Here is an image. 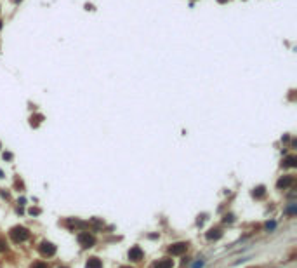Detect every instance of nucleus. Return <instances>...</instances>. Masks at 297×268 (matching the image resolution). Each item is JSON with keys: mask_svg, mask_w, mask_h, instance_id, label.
Returning a JSON list of instances; mask_svg holds the SVG:
<instances>
[{"mask_svg": "<svg viewBox=\"0 0 297 268\" xmlns=\"http://www.w3.org/2000/svg\"><path fill=\"white\" fill-rule=\"evenodd\" d=\"M11 237L14 238V242H23L30 237V232H28L26 228H23V226H16V228H12V232H11Z\"/></svg>", "mask_w": 297, "mask_h": 268, "instance_id": "obj_1", "label": "nucleus"}, {"mask_svg": "<svg viewBox=\"0 0 297 268\" xmlns=\"http://www.w3.org/2000/svg\"><path fill=\"white\" fill-rule=\"evenodd\" d=\"M78 244L82 247H92L96 244V238L92 237L89 232H82V233H78Z\"/></svg>", "mask_w": 297, "mask_h": 268, "instance_id": "obj_2", "label": "nucleus"}, {"mask_svg": "<svg viewBox=\"0 0 297 268\" xmlns=\"http://www.w3.org/2000/svg\"><path fill=\"white\" fill-rule=\"evenodd\" d=\"M186 249H188V242H177V244L169 247V252H171L172 256H179V254H183Z\"/></svg>", "mask_w": 297, "mask_h": 268, "instance_id": "obj_3", "label": "nucleus"}, {"mask_svg": "<svg viewBox=\"0 0 297 268\" xmlns=\"http://www.w3.org/2000/svg\"><path fill=\"white\" fill-rule=\"evenodd\" d=\"M40 252L44 256H47V258H51V256L56 254V246L51 244V242H44V244L40 246Z\"/></svg>", "mask_w": 297, "mask_h": 268, "instance_id": "obj_4", "label": "nucleus"}, {"mask_svg": "<svg viewBox=\"0 0 297 268\" xmlns=\"http://www.w3.org/2000/svg\"><path fill=\"white\" fill-rule=\"evenodd\" d=\"M143 249H141L139 246H134L131 251H129V259H132V261H141L143 259Z\"/></svg>", "mask_w": 297, "mask_h": 268, "instance_id": "obj_5", "label": "nucleus"}, {"mask_svg": "<svg viewBox=\"0 0 297 268\" xmlns=\"http://www.w3.org/2000/svg\"><path fill=\"white\" fill-rule=\"evenodd\" d=\"M294 185V178L292 176H283V178H280L278 183H276V186H278L280 190L281 188H288V186Z\"/></svg>", "mask_w": 297, "mask_h": 268, "instance_id": "obj_6", "label": "nucleus"}, {"mask_svg": "<svg viewBox=\"0 0 297 268\" xmlns=\"http://www.w3.org/2000/svg\"><path fill=\"white\" fill-rule=\"evenodd\" d=\"M205 237H207V240H217V238L223 237V232H221L219 228H212V230H209V232H207Z\"/></svg>", "mask_w": 297, "mask_h": 268, "instance_id": "obj_7", "label": "nucleus"}, {"mask_svg": "<svg viewBox=\"0 0 297 268\" xmlns=\"http://www.w3.org/2000/svg\"><path fill=\"white\" fill-rule=\"evenodd\" d=\"M172 266H174V261L169 258H163V259H160L158 263L153 265V268H172Z\"/></svg>", "mask_w": 297, "mask_h": 268, "instance_id": "obj_8", "label": "nucleus"}, {"mask_svg": "<svg viewBox=\"0 0 297 268\" xmlns=\"http://www.w3.org/2000/svg\"><path fill=\"white\" fill-rule=\"evenodd\" d=\"M87 268H103V263L99 258H91L87 261Z\"/></svg>", "mask_w": 297, "mask_h": 268, "instance_id": "obj_9", "label": "nucleus"}, {"mask_svg": "<svg viewBox=\"0 0 297 268\" xmlns=\"http://www.w3.org/2000/svg\"><path fill=\"white\" fill-rule=\"evenodd\" d=\"M295 166H297V157H294V155H290L283 160V167H295Z\"/></svg>", "mask_w": 297, "mask_h": 268, "instance_id": "obj_10", "label": "nucleus"}, {"mask_svg": "<svg viewBox=\"0 0 297 268\" xmlns=\"http://www.w3.org/2000/svg\"><path fill=\"white\" fill-rule=\"evenodd\" d=\"M254 197H262V195L266 193V190H264V186H257V188H254Z\"/></svg>", "mask_w": 297, "mask_h": 268, "instance_id": "obj_11", "label": "nucleus"}, {"mask_svg": "<svg viewBox=\"0 0 297 268\" xmlns=\"http://www.w3.org/2000/svg\"><path fill=\"white\" fill-rule=\"evenodd\" d=\"M287 212H288V214H290V216H294V214H295V204H290V207H288V209H287Z\"/></svg>", "mask_w": 297, "mask_h": 268, "instance_id": "obj_12", "label": "nucleus"}, {"mask_svg": "<svg viewBox=\"0 0 297 268\" xmlns=\"http://www.w3.org/2000/svg\"><path fill=\"white\" fill-rule=\"evenodd\" d=\"M275 226H276V223H275V221H271V223L266 225V230H268V232H269V230H275Z\"/></svg>", "mask_w": 297, "mask_h": 268, "instance_id": "obj_13", "label": "nucleus"}, {"mask_svg": "<svg viewBox=\"0 0 297 268\" xmlns=\"http://www.w3.org/2000/svg\"><path fill=\"white\" fill-rule=\"evenodd\" d=\"M31 268H47V265H45V263H35Z\"/></svg>", "mask_w": 297, "mask_h": 268, "instance_id": "obj_14", "label": "nucleus"}, {"mask_svg": "<svg viewBox=\"0 0 297 268\" xmlns=\"http://www.w3.org/2000/svg\"><path fill=\"white\" fill-rule=\"evenodd\" d=\"M5 249H7V244L4 240H0V251H5Z\"/></svg>", "mask_w": 297, "mask_h": 268, "instance_id": "obj_15", "label": "nucleus"}, {"mask_svg": "<svg viewBox=\"0 0 297 268\" xmlns=\"http://www.w3.org/2000/svg\"><path fill=\"white\" fill-rule=\"evenodd\" d=\"M224 221H226V223H228V221L231 223V221H233V216H231V214H226V216H224Z\"/></svg>", "mask_w": 297, "mask_h": 268, "instance_id": "obj_16", "label": "nucleus"}, {"mask_svg": "<svg viewBox=\"0 0 297 268\" xmlns=\"http://www.w3.org/2000/svg\"><path fill=\"white\" fill-rule=\"evenodd\" d=\"M38 209H30V214H38Z\"/></svg>", "mask_w": 297, "mask_h": 268, "instance_id": "obj_17", "label": "nucleus"}, {"mask_svg": "<svg viewBox=\"0 0 297 268\" xmlns=\"http://www.w3.org/2000/svg\"><path fill=\"white\" fill-rule=\"evenodd\" d=\"M202 265H203V263H202V261H198V263H195V265H193V268H200Z\"/></svg>", "mask_w": 297, "mask_h": 268, "instance_id": "obj_18", "label": "nucleus"}, {"mask_svg": "<svg viewBox=\"0 0 297 268\" xmlns=\"http://www.w3.org/2000/svg\"><path fill=\"white\" fill-rule=\"evenodd\" d=\"M122 268H131V266H122Z\"/></svg>", "mask_w": 297, "mask_h": 268, "instance_id": "obj_19", "label": "nucleus"}, {"mask_svg": "<svg viewBox=\"0 0 297 268\" xmlns=\"http://www.w3.org/2000/svg\"><path fill=\"white\" fill-rule=\"evenodd\" d=\"M0 178H2V171H0Z\"/></svg>", "mask_w": 297, "mask_h": 268, "instance_id": "obj_20", "label": "nucleus"}, {"mask_svg": "<svg viewBox=\"0 0 297 268\" xmlns=\"http://www.w3.org/2000/svg\"><path fill=\"white\" fill-rule=\"evenodd\" d=\"M57 268H64V266H57Z\"/></svg>", "mask_w": 297, "mask_h": 268, "instance_id": "obj_21", "label": "nucleus"}, {"mask_svg": "<svg viewBox=\"0 0 297 268\" xmlns=\"http://www.w3.org/2000/svg\"><path fill=\"white\" fill-rule=\"evenodd\" d=\"M0 28H2V23H0Z\"/></svg>", "mask_w": 297, "mask_h": 268, "instance_id": "obj_22", "label": "nucleus"}]
</instances>
